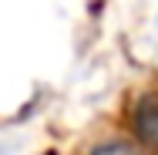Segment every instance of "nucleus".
<instances>
[{
	"label": "nucleus",
	"instance_id": "nucleus-1",
	"mask_svg": "<svg viewBox=\"0 0 158 155\" xmlns=\"http://www.w3.org/2000/svg\"><path fill=\"white\" fill-rule=\"evenodd\" d=\"M131 131L148 155H158V98L145 94L131 108Z\"/></svg>",
	"mask_w": 158,
	"mask_h": 155
},
{
	"label": "nucleus",
	"instance_id": "nucleus-2",
	"mask_svg": "<svg viewBox=\"0 0 158 155\" xmlns=\"http://www.w3.org/2000/svg\"><path fill=\"white\" fill-rule=\"evenodd\" d=\"M91 155H128V149L118 145V142H104V145H98Z\"/></svg>",
	"mask_w": 158,
	"mask_h": 155
}]
</instances>
